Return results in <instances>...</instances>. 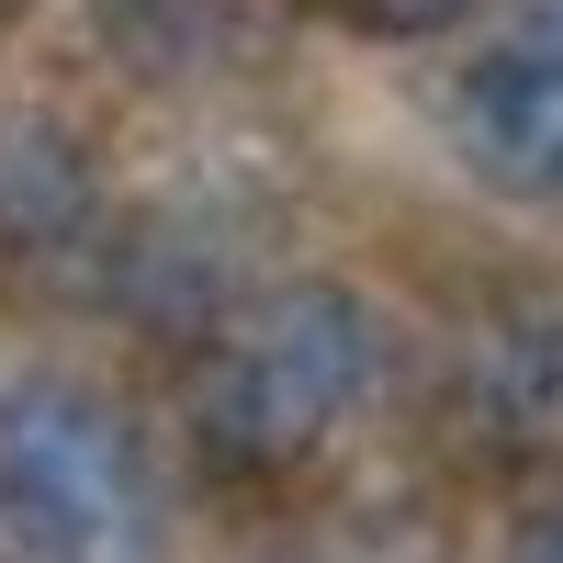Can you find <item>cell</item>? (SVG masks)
<instances>
[{"mask_svg":"<svg viewBox=\"0 0 563 563\" xmlns=\"http://www.w3.org/2000/svg\"><path fill=\"white\" fill-rule=\"evenodd\" d=\"M113 294H124V316H147V327H169V339H192V327L225 305V260H214L203 238H180V225H135L124 260H113Z\"/></svg>","mask_w":563,"mask_h":563,"instance_id":"obj_6","label":"cell"},{"mask_svg":"<svg viewBox=\"0 0 563 563\" xmlns=\"http://www.w3.org/2000/svg\"><path fill=\"white\" fill-rule=\"evenodd\" d=\"M462 417L519 451L563 429V294H519L462 339Z\"/></svg>","mask_w":563,"mask_h":563,"instance_id":"obj_4","label":"cell"},{"mask_svg":"<svg viewBox=\"0 0 563 563\" xmlns=\"http://www.w3.org/2000/svg\"><path fill=\"white\" fill-rule=\"evenodd\" d=\"M507 563H563V507H530V519L507 530Z\"/></svg>","mask_w":563,"mask_h":563,"instance_id":"obj_8","label":"cell"},{"mask_svg":"<svg viewBox=\"0 0 563 563\" xmlns=\"http://www.w3.org/2000/svg\"><path fill=\"white\" fill-rule=\"evenodd\" d=\"M451 147L485 192L563 214V34H507L451 79Z\"/></svg>","mask_w":563,"mask_h":563,"instance_id":"obj_3","label":"cell"},{"mask_svg":"<svg viewBox=\"0 0 563 563\" xmlns=\"http://www.w3.org/2000/svg\"><path fill=\"white\" fill-rule=\"evenodd\" d=\"M339 12H350L361 34H451L474 0H339Z\"/></svg>","mask_w":563,"mask_h":563,"instance_id":"obj_7","label":"cell"},{"mask_svg":"<svg viewBox=\"0 0 563 563\" xmlns=\"http://www.w3.org/2000/svg\"><path fill=\"white\" fill-rule=\"evenodd\" d=\"M519 34H563V0H530V23Z\"/></svg>","mask_w":563,"mask_h":563,"instance_id":"obj_9","label":"cell"},{"mask_svg":"<svg viewBox=\"0 0 563 563\" xmlns=\"http://www.w3.org/2000/svg\"><path fill=\"white\" fill-rule=\"evenodd\" d=\"M102 180H90V147L57 113H0V249L34 260V249H68Z\"/></svg>","mask_w":563,"mask_h":563,"instance_id":"obj_5","label":"cell"},{"mask_svg":"<svg viewBox=\"0 0 563 563\" xmlns=\"http://www.w3.org/2000/svg\"><path fill=\"white\" fill-rule=\"evenodd\" d=\"M158 496L135 429L79 384L0 395V552L12 563H147Z\"/></svg>","mask_w":563,"mask_h":563,"instance_id":"obj_2","label":"cell"},{"mask_svg":"<svg viewBox=\"0 0 563 563\" xmlns=\"http://www.w3.org/2000/svg\"><path fill=\"white\" fill-rule=\"evenodd\" d=\"M384 372V327L350 282H282L260 294L192 372V440L225 474H294Z\"/></svg>","mask_w":563,"mask_h":563,"instance_id":"obj_1","label":"cell"}]
</instances>
